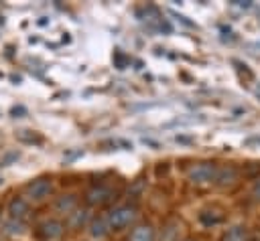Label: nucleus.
<instances>
[{
	"label": "nucleus",
	"instance_id": "39448f33",
	"mask_svg": "<svg viewBox=\"0 0 260 241\" xmlns=\"http://www.w3.org/2000/svg\"><path fill=\"white\" fill-rule=\"evenodd\" d=\"M8 213H10V219L14 221H22L26 215H28V203L20 196H14L10 203H8Z\"/></svg>",
	"mask_w": 260,
	"mask_h": 241
},
{
	"label": "nucleus",
	"instance_id": "dca6fc26",
	"mask_svg": "<svg viewBox=\"0 0 260 241\" xmlns=\"http://www.w3.org/2000/svg\"><path fill=\"white\" fill-rule=\"evenodd\" d=\"M254 196L260 200V176H258V180H256V184H254Z\"/></svg>",
	"mask_w": 260,
	"mask_h": 241
},
{
	"label": "nucleus",
	"instance_id": "7ed1b4c3",
	"mask_svg": "<svg viewBox=\"0 0 260 241\" xmlns=\"http://www.w3.org/2000/svg\"><path fill=\"white\" fill-rule=\"evenodd\" d=\"M51 180L49 178H37V180H32L28 186H26V194H28V198H32V200H43V198H47L49 196V192H51Z\"/></svg>",
	"mask_w": 260,
	"mask_h": 241
},
{
	"label": "nucleus",
	"instance_id": "6e6552de",
	"mask_svg": "<svg viewBox=\"0 0 260 241\" xmlns=\"http://www.w3.org/2000/svg\"><path fill=\"white\" fill-rule=\"evenodd\" d=\"M221 241H248V231L244 227L236 225V227H232V229H228L223 233Z\"/></svg>",
	"mask_w": 260,
	"mask_h": 241
},
{
	"label": "nucleus",
	"instance_id": "2eb2a0df",
	"mask_svg": "<svg viewBox=\"0 0 260 241\" xmlns=\"http://www.w3.org/2000/svg\"><path fill=\"white\" fill-rule=\"evenodd\" d=\"M173 16H177V20H181V22H183L185 26H191V28L195 26V24H193L191 20H187V16H183V14H177V12H173Z\"/></svg>",
	"mask_w": 260,
	"mask_h": 241
},
{
	"label": "nucleus",
	"instance_id": "ddd939ff",
	"mask_svg": "<svg viewBox=\"0 0 260 241\" xmlns=\"http://www.w3.org/2000/svg\"><path fill=\"white\" fill-rule=\"evenodd\" d=\"M91 235L93 237H104L106 235V223L104 221H93L91 223Z\"/></svg>",
	"mask_w": 260,
	"mask_h": 241
},
{
	"label": "nucleus",
	"instance_id": "423d86ee",
	"mask_svg": "<svg viewBox=\"0 0 260 241\" xmlns=\"http://www.w3.org/2000/svg\"><path fill=\"white\" fill-rule=\"evenodd\" d=\"M234 180H238V168L236 166H221V168H217V174H215V182L219 184V186H228V184H232Z\"/></svg>",
	"mask_w": 260,
	"mask_h": 241
},
{
	"label": "nucleus",
	"instance_id": "9b49d317",
	"mask_svg": "<svg viewBox=\"0 0 260 241\" xmlns=\"http://www.w3.org/2000/svg\"><path fill=\"white\" fill-rule=\"evenodd\" d=\"M4 233H8V235H22V233H24L22 221H14V219L6 221V223H4Z\"/></svg>",
	"mask_w": 260,
	"mask_h": 241
},
{
	"label": "nucleus",
	"instance_id": "1a4fd4ad",
	"mask_svg": "<svg viewBox=\"0 0 260 241\" xmlns=\"http://www.w3.org/2000/svg\"><path fill=\"white\" fill-rule=\"evenodd\" d=\"M130 241H154V231H152V227L144 225V227L134 229L132 235H130Z\"/></svg>",
	"mask_w": 260,
	"mask_h": 241
},
{
	"label": "nucleus",
	"instance_id": "f257e3e1",
	"mask_svg": "<svg viewBox=\"0 0 260 241\" xmlns=\"http://www.w3.org/2000/svg\"><path fill=\"white\" fill-rule=\"evenodd\" d=\"M134 219H136V209L130 207V205H124V207H116V209L108 215V225H110L112 229H124V227H128Z\"/></svg>",
	"mask_w": 260,
	"mask_h": 241
},
{
	"label": "nucleus",
	"instance_id": "f8f14e48",
	"mask_svg": "<svg viewBox=\"0 0 260 241\" xmlns=\"http://www.w3.org/2000/svg\"><path fill=\"white\" fill-rule=\"evenodd\" d=\"M73 207H75V196H71V194H67V196L57 200V209L61 213H69V211H73Z\"/></svg>",
	"mask_w": 260,
	"mask_h": 241
},
{
	"label": "nucleus",
	"instance_id": "4468645a",
	"mask_svg": "<svg viewBox=\"0 0 260 241\" xmlns=\"http://www.w3.org/2000/svg\"><path fill=\"white\" fill-rule=\"evenodd\" d=\"M85 219H87V213L85 211H77V215L71 219V225L73 227H79L81 223H85Z\"/></svg>",
	"mask_w": 260,
	"mask_h": 241
},
{
	"label": "nucleus",
	"instance_id": "9d476101",
	"mask_svg": "<svg viewBox=\"0 0 260 241\" xmlns=\"http://www.w3.org/2000/svg\"><path fill=\"white\" fill-rule=\"evenodd\" d=\"M199 221H201L203 225H217V223L223 221V215L217 213V211H203V213L199 215Z\"/></svg>",
	"mask_w": 260,
	"mask_h": 241
},
{
	"label": "nucleus",
	"instance_id": "20e7f679",
	"mask_svg": "<svg viewBox=\"0 0 260 241\" xmlns=\"http://www.w3.org/2000/svg\"><path fill=\"white\" fill-rule=\"evenodd\" d=\"M61 235H63V225L59 221H45L39 227V237H43L47 241H53V239H57Z\"/></svg>",
	"mask_w": 260,
	"mask_h": 241
},
{
	"label": "nucleus",
	"instance_id": "0eeeda50",
	"mask_svg": "<svg viewBox=\"0 0 260 241\" xmlns=\"http://www.w3.org/2000/svg\"><path fill=\"white\" fill-rule=\"evenodd\" d=\"M110 196H112L110 188H106V186H95V188H91V190L87 192V203H91V205H100V203L110 200Z\"/></svg>",
	"mask_w": 260,
	"mask_h": 241
},
{
	"label": "nucleus",
	"instance_id": "f03ea898",
	"mask_svg": "<svg viewBox=\"0 0 260 241\" xmlns=\"http://www.w3.org/2000/svg\"><path fill=\"white\" fill-rule=\"evenodd\" d=\"M215 174H217V166H215L213 162H199V164H195V166L189 170V178H191L195 184L213 182V180H215Z\"/></svg>",
	"mask_w": 260,
	"mask_h": 241
}]
</instances>
